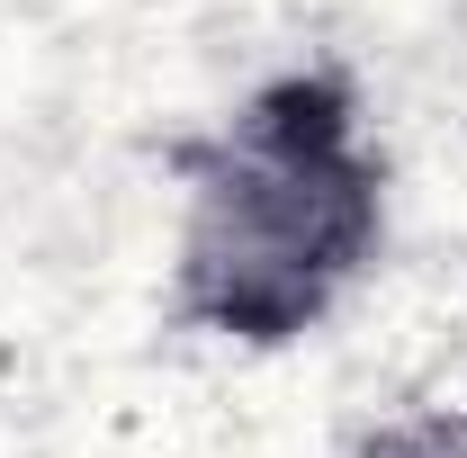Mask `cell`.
<instances>
[{"label":"cell","instance_id":"1","mask_svg":"<svg viewBox=\"0 0 467 458\" xmlns=\"http://www.w3.org/2000/svg\"><path fill=\"white\" fill-rule=\"evenodd\" d=\"M378 225V189L350 144V117L324 90H279L234 117L225 144L189 180L180 287L225 333H296L359 270Z\"/></svg>","mask_w":467,"mask_h":458}]
</instances>
